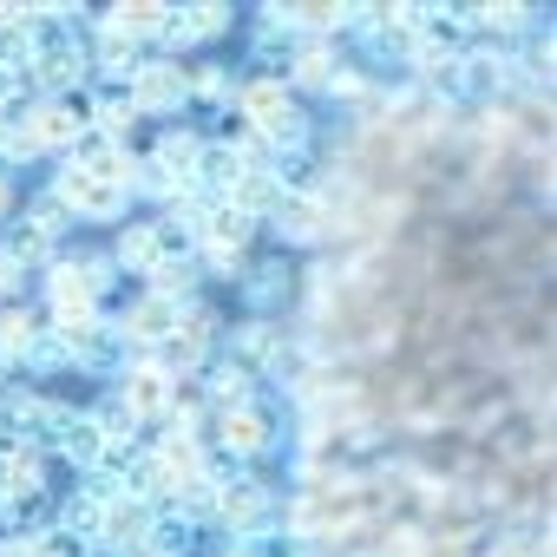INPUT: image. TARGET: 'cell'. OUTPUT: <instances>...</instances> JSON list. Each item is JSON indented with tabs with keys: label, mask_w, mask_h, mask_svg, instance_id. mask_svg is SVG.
<instances>
[{
	"label": "cell",
	"mask_w": 557,
	"mask_h": 557,
	"mask_svg": "<svg viewBox=\"0 0 557 557\" xmlns=\"http://www.w3.org/2000/svg\"><path fill=\"white\" fill-rule=\"evenodd\" d=\"M203 446H210V453H230V459H243V466H256L262 453L283 446V413H275V407L256 394V400L236 407V413H210Z\"/></svg>",
	"instance_id": "1"
},
{
	"label": "cell",
	"mask_w": 557,
	"mask_h": 557,
	"mask_svg": "<svg viewBox=\"0 0 557 557\" xmlns=\"http://www.w3.org/2000/svg\"><path fill=\"white\" fill-rule=\"evenodd\" d=\"M53 197H60V210H66L73 223H119V216L132 210V190H125V184L92 177V171H73V164L53 177Z\"/></svg>",
	"instance_id": "2"
},
{
	"label": "cell",
	"mask_w": 557,
	"mask_h": 557,
	"mask_svg": "<svg viewBox=\"0 0 557 557\" xmlns=\"http://www.w3.org/2000/svg\"><path fill=\"white\" fill-rule=\"evenodd\" d=\"M40 275H47V322H53V329H86V322H99V296H92V283L79 275L73 256H53Z\"/></svg>",
	"instance_id": "3"
},
{
	"label": "cell",
	"mask_w": 557,
	"mask_h": 557,
	"mask_svg": "<svg viewBox=\"0 0 557 557\" xmlns=\"http://www.w3.org/2000/svg\"><path fill=\"white\" fill-rule=\"evenodd\" d=\"M125 92H132L138 119H177V112H190V92H184V66L177 60H145L125 79Z\"/></svg>",
	"instance_id": "4"
},
{
	"label": "cell",
	"mask_w": 557,
	"mask_h": 557,
	"mask_svg": "<svg viewBox=\"0 0 557 557\" xmlns=\"http://www.w3.org/2000/svg\"><path fill=\"white\" fill-rule=\"evenodd\" d=\"M283 348H289V335H283V322H275V315H249V322L230 329V361H236L243 374H256V381L275 374Z\"/></svg>",
	"instance_id": "5"
},
{
	"label": "cell",
	"mask_w": 557,
	"mask_h": 557,
	"mask_svg": "<svg viewBox=\"0 0 557 557\" xmlns=\"http://www.w3.org/2000/svg\"><path fill=\"white\" fill-rule=\"evenodd\" d=\"M177 322H184V309L177 302H164V296H151V289H138L132 302H125V315L112 322L138 355H151V348H164L171 335H177Z\"/></svg>",
	"instance_id": "6"
},
{
	"label": "cell",
	"mask_w": 557,
	"mask_h": 557,
	"mask_svg": "<svg viewBox=\"0 0 557 557\" xmlns=\"http://www.w3.org/2000/svg\"><path fill=\"white\" fill-rule=\"evenodd\" d=\"M112 394H119V407H125L138 426L171 413V374H164V368H151V355H138V361L112 381Z\"/></svg>",
	"instance_id": "7"
},
{
	"label": "cell",
	"mask_w": 557,
	"mask_h": 557,
	"mask_svg": "<svg viewBox=\"0 0 557 557\" xmlns=\"http://www.w3.org/2000/svg\"><path fill=\"white\" fill-rule=\"evenodd\" d=\"M151 518H158V505H145V498H112L106 505V524H99V544L106 550H119V557H145V537H151Z\"/></svg>",
	"instance_id": "8"
},
{
	"label": "cell",
	"mask_w": 557,
	"mask_h": 557,
	"mask_svg": "<svg viewBox=\"0 0 557 557\" xmlns=\"http://www.w3.org/2000/svg\"><path fill=\"white\" fill-rule=\"evenodd\" d=\"M197 387H203V407L210 413H236V407L256 400V374H243L230 355H210V368L197 374Z\"/></svg>",
	"instance_id": "9"
},
{
	"label": "cell",
	"mask_w": 557,
	"mask_h": 557,
	"mask_svg": "<svg viewBox=\"0 0 557 557\" xmlns=\"http://www.w3.org/2000/svg\"><path fill=\"white\" fill-rule=\"evenodd\" d=\"M236 289H243V302H249L256 315H269L275 302H283V296L296 289V269H289V256H269V262H256V269L243 275Z\"/></svg>",
	"instance_id": "10"
},
{
	"label": "cell",
	"mask_w": 557,
	"mask_h": 557,
	"mask_svg": "<svg viewBox=\"0 0 557 557\" xmlns=\"http://www.w3.org/2000/svg\"><path fill=\"white\" fill-rule=\"evenodd\" d=\"M99 21H106V27H119L125 40H138V47H151V40L164 34V21H171V8H164V0H119V8H106Z\"/></svg>",
	"instance_id": "11"
},
{
	"label": "cell",
	"mask_w": 557,
	"mask_h": 557,
	"mask_svg": "<svg viewBox=\"0 0 557 557\" xmlns=\"http://www.w3.org/2000/svg\"><path fill=\"white\" fill-rule=\"evenodd\" d=\"M203 138H210V132H190V125H164V132H158V145H151L145 158L184 184V177L197 171V151H203Z\"/></svg>",
	"instance_id": "12"
},
{
	"label": "cell",
	"mask_w": 557,
	"mask_h": 557,
	"mask_svg": "<svg viewBox=\"0 0 557 557\" xmlns=\"http://www.w3.org/2000/svg\"><path fill=\"white\" fill-rule=\"evenodd\" d=\"M269 230L283 236V243H322L329 216H322V203H315V197H283V203L269 210Z\"/></svg>",
	"instance_id": "13"
},
{
	"label": "cell",
	"mask_w": 557,
	"mask_h": 557,
	"mask_svg": "<svg viewBox=\"0 0 557 557\" xmlns=\"http://www.w3.org/2000/svg\"><path fill=\"white\" fill-rule=\"evenodd\" d=\"M0 249H8L21 269H47V262L60 256V236H47V230L27 223V216H8V236H0Z\"/></svg>",
	"instance_id": "14"
},
{
	"label": "cell",
	"mask_w": 557,
	"mask_h": 557,
	"mask_svg": "<svg viewBox=\"0 0 557 557\" xmlns=\"http://www.w3.org/2000/svg\"><path fill=\"white\" fill-rule=\"evenodd\" d=\"M223 203H230V210H243L249 223H269V210L283 203V184H275L269 171H243V177L230 184V197H223Z\"/></svg>",
	"instance_id": "15"
},
{
	"label": "cell",
	"mask_w": 557,
	"mask_h": 557,
	"mask_svg": "<svg viewBox=\"0 0 557 557\" xmlns=\"http://www.w3.org/2000/svg\"><path fill=\"white\" fill-rule=\"evenodd\" d=\"M106 256L119 262V275H151V269H158V236H151V223H125Z\"/></svg>",
	"instance_id": "16"
},
{
	"label": "cell",
	"mask_w": 557,
	"mask_h": 557,
	"mask_svg": "<svg viewBox=\"0 0 557 557\" xmlns=\"http://www.w3.org/2000/svg\"><path fill=\"white\" fill-rule=\"evenodd\" d=\"M14 368H21V374H34V381H47V374H73V348H66V335L47 322V329L27 342V355H21Z\"/></svg>",
	"instance_id": "17"
},
{
	"label": "cell",
	"mask_w": 557,
	"mask_h": 557,
	"mask_svg": "<svg viewBox=\"0 0 557 557\" xmlns=\"http://www.w3.org/2000/svg\"><path fill=\"white\" fill-rule=\"evenodd\" d=\"M230 8L223 0H197V8H177V27H184V40L190 47H203V40H216V34H230Z\"/></svg>",
	"instance_id": "18"
},
{
	"label": "cell",
	"mask_w": 557,
	"mask_h": 557,
	"mask_svg": "<svg viewBox=\"0 0 557 557\" xmlns=\"http://www.w3.org/2000/svg\"><path fill=\"white\" fill-rule=\"evenodd\" d=\"M40 329H47V322H40V315H34L27 302L0 309V361H21V355H27V342H34Z\"/></svg>",
	"instance_id": "19"
},
{
	"label": "cell",
	"mask_w": 557,
	"mask_h": 557,
	"mask_svg": "<svg viewBox=\"0 0 557 557\" xmlns=\"http://www.w3.org/2000/svg\"><path fill=\"white\" fill-rule=\"evenodd\" d=\"M27 223H40L47 236H66V230H73V216L60 210V197H53V190H47V197H34V210H27Z\"/></svg>",
	"instance_id": "20"
},
{
	"label": "cell",
	"mask_w": 557,
	"mask_h": 557,
	"mask_svg": "<svg viewBox=\"0 0 557 557\" xmlns=\"http://www.w3.org/2000/svg\"><path fill=\"white\" fill-rule=\"evenodd\" d=\"M21 289H27V269H21L8 249H0V309H14V302H21Z\"/></svg>",
	"instance_id": "21"
},
{
	"label": "cell",
	"mask_w": 557,
	"mask_h": 557,
	"mask_svg": "<svg viewBox=\"0 0 557 557\" xmlns=\"http://www.w3.org/2000/svg\"><path fill=\"white\" fill-rule=\"evenodd\" d=\"M21 99H27V79H21V73H0V119H14Z\"/></svg>",
	"instance_id": "22"
},
{
	"label": "cell",
	"mask_w": 557,
	"mask_h": 557,
	"mask_svg": "<svg viewBox=\"0 0 557 557\" xmlns=\"http://www.w3.org/2000/svg\"><path fill=\"white\" fill-rule=\"evenodd\" d=\"M485 557H524V550H518L511 537H498V544H485Z\"/></svg>",
	"instance_id": "23"
}]
</instances>
